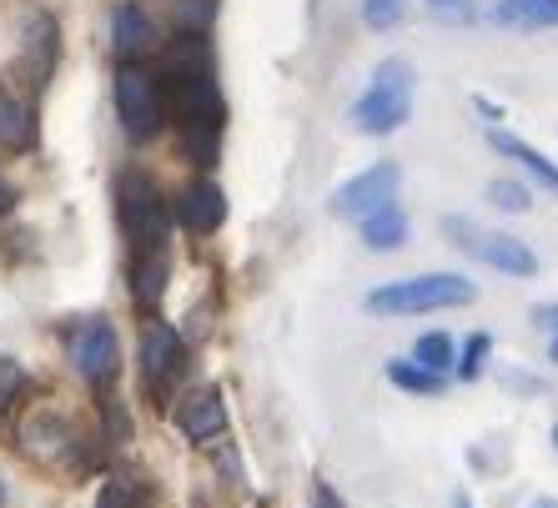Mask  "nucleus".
<instances>
[{
	"label": "nucleus",
	"instance_id": "72a5a7b5",
	"mask_svg": "<svg viewBox=\"0 0 558 508\" xmlns=\"http://www.w3.org/2000/svg\"><path fill=\"white\" fill-rule=\"evenodd\" d=\"M554 444H558V428H554Z\"/></svg>",
	"mask_w": 558,
	"mask_h": 508
},
{
	"label": "nucleus",
	"instance_id": "412c9836",
	"mask_svg": "<svg viewBox=\"0 0 558 508\" xmlns=\"http://www.w3.org/2000/svg\"><path fill=\"white\" fill-rule=\"evenodd\" d=\"M51 61H56V26L46 15H36L31 21V65H36V76H46Z\"/></svg>",
	"mask_w": 558,
	"mask_h": 508
},
{
	"label": "nucleus",
	"instance_id": "4468645a",
	"mask_svg": "<svg viewBox=\"0 0 558 508\" xmlns=\"http://www.w3.org/2000/svg\"><path fill=\"white\" fill-rule=\"evenodd\" d=\"M161 298H167V257H161V247L136 252V267H131V302H136L142 313H156Z\"/></svg>",
	"mask_w": 558,
	"mask_h": 508
},
{
	"label": "nucleus",
	"instance_id": "423d86ee",
	"mask_svg": "<svg viewBox=\"0 0 558 508\" xmlns=\"http://www.w3.org/2000/svg\"><path fill=\"white\" fill-rule=\"evenodd\" d=\"M65 352H71L76 373L92 383V388H106L121 367V338L106 317H81V323L65 332Z\"/></svg>",
	"mask_w": 558,
	"mask_h": 508
},
{
	"label": "nucleus",
	"instance_id": "a211bd4d",
	"mask_svg": "<svg viewBox=\"0 0 558 508\" xmlns=\"http://www.w3.org/2000/svg\"><path fill=\"white\" fill-rule=\"evenodd\" d=\"M494 146L498 152H504V157H513V161H523V167L533 171V177H538V182L544 186H554L558 192V167L548 157H538V152H533L529 142H519V136H508V131H494Z\"/></svg>",
	"mask_w": 558,
	"mask_h": 508
},
{
	"label": "nucleus",
	"instance_id": "0eeeda50",
	"mask_svg": "<svg viewBox=\"0 0 558 508\" xmlns=\"http://www.w3.org/2000/svg\"><path fill=\"white\" fill-rule=\"evenodd\" d=\"M448 237H458V247L473 252L478 262H488V267H498V273H508V277H533L538 273V257L504 232H483V227H468L463 217H448Z\"/></svg>",
	"mask_w": 558,
	"mask_h": 508
},
{
	"label": "nucleus",
	"instance_id": "5701e85b",
	"mask_svg": "<svg viewBox=\"0 0 558 508\" xmlns=\"http://www.w3.org/2000/svg\"><path fill=\"white\" fill-rule=\"evenodd\" d=\"M488 202H494L498 211H529V186L498 177V182H488Z\"/></svg>",
	"mask_w": 558,
	"mask_h": 508
},
{
	"label": "nucleus",
	"instance_id": "f3484780",
	"mask_svg": "<svg viewBox=\"0 0 558 508\" xmlns=\"http://www.w3.org/2000/svg\"><path fill=\"white\" fill-rule=\"evenodd\" d=\"M498 21L519 31L558 26V0H498Z\"/></svg>",
	"mask_w": 558,
	"mask_h": 508
},
{
	"label": "nucleus",
	"instance_id": "dca6fc26",
	"mask_svg": "<svg viewBox=\"0 0 558 508\" xmlns=\"http://www.w3.org/2000/svg\"><path fill=\"white\" fill-rule=\"evenodd\" d=\"M363 242L373 252H392V247H403L408 242V217L398 207H377L373 217H363Z\"/></svg>",
	"mask_w": 558,
	"mask_h": 508
},
{
	"label": "nucleus",
	"instance_id": "b1692460",
	"mask_svg": "<svg viewBox=\"0 0 558 508\" xmlns=\"http://www.w3.org/2000/svg\"><path fill=\"white\" fill-rule=\"evenodd\" d=\"M398 15H403V0H363V21L373 31L398 26Z\"/></svg>",
	"mask_w": 558,
	"mask_h": 508
},
{
	"label": "nucleus",
	"instance_id": "7c9ffc66",
	"mask_svg": "<svg viewBox=\"0 0 558 508\" xmlns=\"http://www.w3.org/2000/svg\"><path fill=\"white\" fill-rule=\"evenodd\" d=\"M548 358H554V363H558V338H554V342H548Z\"/></svg>",
	"mask_w": 558,
	"mask_h": 508
},
{
	"label": "nucleus",
	"instance_id": "9b49d317",
	"mask_svg": "<svg viewBox=\"0 0 558 508\" xmlns=\"http://www.w3.org/2000/svg\"><path fill=\"white\" fill-rule=\"evenodd\" d=\"M177 428L192 438V444H211L221 428H227V403H221L217 388H196L177 403Z\"/></svg>",
	"mask_w": 558,
	"mask_h": 508
},
{
	"label": "nucleus",
	"instance_id": "39448f33",
	"mask_svg": "<svg viewBox=\"0 0 558 508\" xmlns=\"http://www.w3.org/2000/svg\"><path fill=\"white\" fill-rule=\"evenodd\" d=\"M117 117L126 126V136H136V142L161 131V121H167V92L156 86L151 71H142V65H131V61L117 71Z\"/></svg>",
	"mask_w": 558,
	"mask_h": 508
},
{
	"label": "nucleus",
	"instance_id": "f704fd0d",
	"mask_svg": "<svg viewBox=\"0 0 558 508\" xmlns=\"http://www.w3.org/2000/svg\"><path fill=\"white\" fill-rule=\"evenodd\" d=\"M0 498H5V488H0Z\"/></svg>",
	"mask_w": 558,
	"mask_h": 508
},
{
	"label": "nucleus",
	"instance_id": "4be33fe9",
	"mask_svg": "<svg viewBox=\"0 0 558 508\" xmlns=\"http://www.w3.org/2000/svg\"><path fill=\"white\" fill-rule=\"evenodd\" d=\"M413 358L423 367H433V373H442V367L453 363V342H448V332H428V338H417Z\"/></svg>",
	"mask_w": 558,
	"mask_h": 508
},
{
	"label": "nucleus",
	"instance_id": "2f4dec72",
	"mask_svg": "<svg viewBox=\"0 0 558 508\" xmlns=\"http://www.w3.org/2000/svg\"><path fill=\"white\" fill-rule=\"evenodd\" d=\"M453 508H473V504H468V498H458V504H453Z\"/></svg>",
	"mask_w": 558,
	"mask_h": 508
},
{
	"label": "nucleus",
	"instance_id": "6e6552de",
	"mask_svg": "<svg viewBox=\"0 0 558 508\" xmlns=\"http://www.w3.org/2000/svg\"><path fill=\"white\" fill-rule=\"evenodd\" d=\"M392 196H398V167H392V161H377V167H367L363 177H352V182L332 196V211H338V217H373L377 207H388Z\"/></svg>",
	"mask_w": 558,
	"mask_h": 508
},
{
	"label": "nucleus",
	"instance_id": "bb28decb",
	"mask_svg": "<svg viewBox=\"0 0 558 508\" xmlns=\"http://www.w3.org/2000/svg\"><path fill=\"white\" fill-rule=\"evenodd\" d=\"M312 508H348V504L338 498V488H332V483L317 479V483H312Z\"/></svg>",
	"mask_w": 558,
	"mask_h": 508
},
{
	"label": "nucleus",
	"instance_id": "f257e3e1",
	"mask_svg": "<svg viewBox=\"0 0 558 508\" xmlns=\"http://www.w3.org/2000/svg\"><path fill=\"white\" fill-rule=\"evenodd\" d=\"M167 106H171V117L182 121L192 157L202 161V167H211L227 106H221V92H217V81H211V65H207V46H202V36H186V46L171 56Z\"/></svg>",
	"mask_w": 558,
	"mask_h": 508
},
{
	"label": "nucleus",
	"instance_id": "7ed1b4c3",
	"mask_svg": "<svg viewBox=\"0 0 558 508\" xmlns=\"http://www.w3.org/2000/svg\"><path fill=\"white\" fill-rule=\"evenodd\" d=\"M408 111H413V65L403 56H388L373 71V86L352 106V126L367 136H388L408 121Z\"/></svg>",
	"mask_w": 558,
	"mask_h": 508
},
{
	"label": "nucleus",
	"instance_id": "f8f14e48",
	"mask_svg": "<svg viewBox=\"0 0 558 508\" xmlns=\"http://www.w3.org/2000/svg\"><path fill=\"white\" fill-rule=\"evenodd\" d=\"M177 217H182L186 232L207 237L227 222V196H221L217 182H192V186H182V196H177Z\"/></svg>",
	"mask_w": 558,
	"mask_h": 508
},
{
	"label": "nucleus",
	"instance_id": "2eb2a0df",
	"mask_svg": "<svg viewBox=\"0 0 558 508\" xmlns=\"http://www.w3.org/2000/svg\"><path fill=\"white\" fill-rule=\"evenodd\" d=\"M36 146V111L21 96L0 92V152H31Z\"/></svg>",
	"mask_w": 558,
	"mask_h": 508
},
{
	"label": "nucleus",
	"instance_id": "20e7f679",
	"mask_svg": "<svg viewBox=\"0 0 558 508\" xmlns=\"http://www.w3.org/2000/svg\"><path fill=\"white\" fill-rule=\"evenodd\" d=\"M117 217L136 252H151L167 242V202H161V186L146 171H121L117 177Z\"/></svg>",
	"mask_w": 558,
	"mask_h": 508
},
{
	"label": "nucleus",
	"instance_id": "ddd939ff",
	"mask_svg": "<svg viewBox=\"0 0 558 508\" xmlns=\"http://www.w3.org/2000/svg\"><path fill=\"white\" fill-rule=\"evenodd\" d=\"M111 46H117L121 61H142L146 51L156 46V26L151 15L142 11V5H117V15H111Z\"/></svg>",
	"mask_w": 558,
	"mask_h": 508
},
{
	"label": "nucleus",
	"instance_id": "473e14b6",
	"mask_svg": "<svg viewBox=\"0 0 558 508\" xmlns=\"http://www.w3.org/2000/svg\"><path fill=\"white\" fill-rule=\"evenodd\" d=\"M433 5H453V0H433Z\"/></svg>",
	"mask_w": 558,
	"mask_h": 508
},
{
	"label": "nucleus",
	"instance_id": "1a4fd4ad",
	"mask_svg": "<svg viewBox=\"0 0 558 508\" xmlns=\"http://www.w3.org/2000/svg\"><path fill=\"white\" fill-rule=\"evenodd\" d=\"M182 367H186L182 338H177L171 327L151 323V327H146V338H142V373H146V383H151L156 392H167L171 383L182 378Z\"/></svg>",
	"mask_w": 558,
	"mask_h": 508
},
{
	"label": "nucleus",
	"instance_id": "f03ea898",
	"mask_svg": "<svg viewBox=\"0 0 558 508\" xmlns=\"http://www.w3.org/2000/svg\"><path fill=\"white\" fill-rule=\"evenodd\" d=\"M473 298H478V282H468L458 273H423V277L373 287L367 292V313L417 317V313H442V307H468Z\"/></svg>",
	"mask_w": 558,
	"mask_h": 508
},
{
	"label": "nucleus",
	"instance_id": "a878e982",
	"mask_svg": "<svg viewBox=\"0 0 558 508\" xmlns=\"http://www.w3.org/2000/svg\"><path fill=\"white\" fill-rule=\"evenodd\" d=\"M483 358H488V338H468V348H463V363H458V378H478L483 373Z\"/></svg>",
	"mask_w": 558,
	"mask_h": 508
},
{
	"label": "nucleus",
	"instance_id": "9d476101",
	"mask_svg": "<svg viewBox=\"0 0 558 508\" xmlns=\"http://www.w3.org/2000/svg\"><path fill=\"white\" fill-rule=\"evenodd\" d=\"M21 438H26V448L36 458H46V463H71V458H76V448H81V433L71 428L65 418H56V413L26 418Z\"/></svg>",
	"mask_w": 558,
	"mask_h": 508
},
{
	"label": "nucleus",
	"instance_id": "cd10ccee",
	"mask_svg": "<svg viewBox=\"0 0 558 508\" xmlns=\"http://www.w3.org/2000/svg\"><path fill=\"white\" fill-rule=\"evenodd\" d=\"M533 323L544 327L548 338H558V302H554V307H533Z\"/></svg>",
	"mask_w": 558,
	"mask_h": 508
},
{
	"label": "nucleus",
	"instance_id": "c85d7f7f",
	"mask_svg": "<svg viewBox=\"0 0 558 508\" xmlns=\"http://www.w3.org/2000/svg\"><path fill=\"white\" fill-rule=\"evenodd\" d=\"M11 207H15V186L5 182V177H0V217H5Z\"/></svg>",
	"mask_w": 558,
	"mask_h": 508
},
{
	"label": "nucleus",
	"instance_id": "6ab92c4d",
	"mask_svg": "<svg viewBox=\"0 0 558 508\" xmlns=\"http://www.w3.org/2000/svg\"><path fill=\"white\" fill-rule=\"evenodd\" d=\"M146 504V483L131 479V473H117V479L101 483V494H96V508H142Z\"/></svg>",
	"mask_w": 558,
	"mask_h": 508
},
{
	"label": "nucleus",
	"instance_id": "aec40b11",
	"mask_svg": "<svg viewBox=\"0 0 558 508\" xmlns=\"http://www.w3.org/2000/svg\"><path fill=\"white\" fill-rule=\"evenodd\" d=\"M388 383H398L408 392H442V373H433L423 363H388Z\"/></svg>",
	"mask_w": 558,
	"mask_h": 508
},
{
	"label": "nucleus",
	"instance_id": "c756f323",
	"mask_svg": "<svg viewBox=\"0 0 558 508\" xmlns=\"http://www.w3.org/2000/svg\"><path fill=\"white\" fill-rule=\"evenodd\" d=\"M529 508H558V498H533Z\"/></svg>",
	"mask_w": 558,
	"mask_h": 508
},
{
	"label": "nucleus",
	"instance_id": "393cba45",
	"mask_svg": "<svg viewBox=\"0 0 558 508\" xmlns=\"http://www.w3.org/2000/svg\"><path fill=\"white\" fill-rule=\"evenodd\" d=\"M21 392H26V373H21L15 363H0V413H5Z\"/></svg>",
	"mask_w": 558,
	"mask_h": 508
}]
</instances>
